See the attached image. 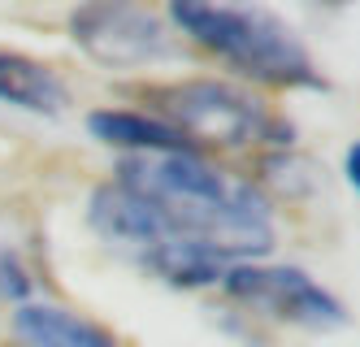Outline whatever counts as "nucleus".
<instances>
[{"label": "nucleus", "instance_id": "f257e3e1", "mask_svg": "<svg viewBox=\"0 0 360 347\" xmlns=\"http://www.w3.org/2000/svg\"><path fill=\"white\" fill-rule=\"evenodd\" d=\"M113 182L157 213L165 239L200 244L226 265L256 260L274 248V196L261 182L213 165L209 152L122 156Z\"/></svg>", "mask_w": 360, "mask_h": 347}, {"label": "nucleus", "instance_id": "9b49d317", "mask_svg": "<svg viewBox=\"0 0 360 347\" xmlns=\"http://www.w3.org/2000/svg\"><path fill=\"white\" fill-rule=\"evenodd\" d=\"M343 178H347L352 191L360 196V139H352L347 152H343Z\"/></svg>", "mask_w": 360, "mask_h": 347}, {"label": "nucleus", "instance_id": "f03ea898", "mask_svg": "<svg viewBox=\"0 0 360 347\" xmlns=\"http://www.w3.org/2000/svg\"><path fill=\"white\" fill-rule=\"evenodd\" d=\"M169 22L191 44L213 52L235 74L274 92H326V74L313 52L265 5H217V0H174Z\"/></svg>", "mask_w": 360, "mask_h": 347}, {"label": "nucleus", "instance_id": "9d476101", "mask_svg": "<svg viewBox=\"0 0 360 347\" xmlns=\"http://www.w3.org/2000/svg\"><path fill=\"white\" fill-rule=\"evenodd\" d=\"M139 260H143V270H148L152 278H161V282L174 286V291L221 286V278H226V270H230L217 252L200 248V244H187V239H165V244L139 252Z\"/></svg>", "mask_w": 360, "mask_h": 347}, {"label": "nucleus", "instance_id": "20e7f679", "mask_svg": "<svg viewBox=\"0 0 360 347\" xmlns=\"http://www.w3.org/2000/svg\"><path fill=\"white\" fill-rule=\"evenodd\" d=\"M221 291L235 304L256 308L274 317V322H287L300 330H339L347 326V308L339 304L334 291H326L308 270L300 265H256V260H239L230 265Z\"/></svg>", "mask_w": 360, "mask_h": 347}, {"label": "nucleus", "instance_id": "423d86ee", "mask_svg": "<svg viewBox=\"0 0 360 347\" xmlns=\"http://www.w3.org/2000/svg\"><path fill=\"white\" fill-rule=\"evenodd\" d=\"M13 347H117V334L91 317L48 304V300H27L9 317Z\"/></svg>", "mask_w": 360, "mask_h": 347}, {"label": "nucleus", "instance_id": "7ed1b4c3", "mask_svg": "<svg viewBox=\"0 0 360 347\" xmlns=\"http://www.w3.org/2000/svg\"><path fill=\"white\" fill-rule=\"evenodd\" d=\"M148 104L165 118L174 130L204 152V148H265L282 152L295 144V126L287 113H278L269 100L252 96L221 78H183V83H157L143 87Z\"/></svg>", "mask_w": 360, "mask_h": 347}, {"label": "nucleus", "instance_id": "39448f33", "mask_svg": "<svg viewBox=\"0 0 360 347\" xmlns=\"http://www.w3.org/2000/svg\"><path fill=\"white\" fill-rule=\"evenodd\" d=\"M70 39L100 70H139L174 52L169 26L139 5H79L70 13Z\"/></svg>", "mask_w": 360, "mask_h": 347}, {"label": "nucleus", "instance_id": "6e6552de", "mask_svg": "<svg viewBox=\"0 0 360 347\" xmlns=\"http://www.w3.org/2000/svg\"><path fill=\"white\" fill-rule=\"evenodd\" d=\"M0 104L35 118H61L70 104V87L65 78L44 65L39 57H27V52L0 48Z\"/></svg>", "mask_w": 360, "mask_h": 347}, {"label": "nucleus", "instance_id": "0eeeda50", "mask_svg": "<svg viewBox=\"0 0 360 347\" xmlns=\"http://www.w3.org/2000/svg\"><path fill=\"white\" fill-rule=\"evenodd\" d=\"M87 226L109 239V244H126L135 252H148L165 244V226L157 222V213H152L139 196H131L122 182H96L91 196H87Z\"/></svg>", "mask_w": 360, "mask_h": 347}, {"label": "nucleus", "instance_id": "1a4fd4ad", "mask_svg": "<svg viewBox=\"0 0 360 347\" xmlns=\"http://www.w3.org/2000/svg\"><path fill=\"white\" fill-rule=\"evenodd\" d=\"M91 139L122 148L126 156H152V152H200L183 130H174L157 113H139V109H91L87 113Z\"/></svg>", "mask_w": 360, "mask_h": 347}]
</instances>
